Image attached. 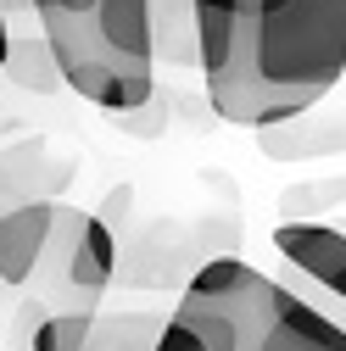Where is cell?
<instances>
[{
	"mask_svg": "<svg viewBox=\"0 0 346 351\" xmlns=\"http://www.w3.org/2000/svg\"><path fill=\"white\" fill-rule=\"evenodd\" d=\"M346 78V0H246L235 56L207 84L212 112L240 128L308 117Z\"/></svg>",
	"mask_w": 346,
	"mask_h": 351,
	"instance_id": "1",
	"label": "cell"
},
{
	"mask_svg": "<svg viewBox=\"0 0 346 351\" xmlns=\"http://www.w3.org/2000/svg\"><path fill=\"white\" fill-rule=\"evenodd\" d=\"M285 301V285L240 256H212L190 274L151 351H257Z\"/></svg>",
	"mask_w": 346,
	"mask_h": 351,
	"instance_id": "2",
	"label": "cell"
},
{
	"mask_svg": "<svg viewBox=\"0 0 346 351\" xmlns=\"http://www.w3.org/2000/svg\"><path fill=\"white\" fill-rule=\"evenodd\" d=\"M39 34L51 45V62L62 73V90L84 95L90 106L112 112V117H128L157 101V67H140V62H123L117 51H106L90 17H73V12H34Z\"/></svg>",
	"mask_w": 346,
	"mask_h": 351,
	"instance_id": "3",
	"label": "cell"
},
{
	"mask_svg": "<svg viewBox=\"0 0 346 351\" xmlns=\"http://www.w3.org/2000/svg\"><path fill=\"white\" fill-rule=\"evenodd\" d=\"M112 274H117V240H112V229H106V217L56 201L51 245H45V256H39L34 285L56 279L62 295H67L62 313H95V301L106 295Z\"/></svg>",
	"mask_w": 346,
	"mask_h": 351,
	"instance_id": "4",
	"label": "cell"
},
{
	"mask_svg": "<svg viewBox=\"0 0 346 351\" xmlns=\"http://www.w3.org/2000/svg\"><path fill=\"white\" fill-rule=\"evenodd\" d=\"M274 251L335 306L330 318L346 329V234L330 229V223H279Z\"/></svg>",
	"mask_w": 346,
	"mask_h": 351,
	"instance_id": "5",
	"label": "cell"
},
{
	"mask_svg": "<svg viewBox=\"0 0 346 351\" xmlns=\"http://www.w3.org/2000/svg\"><path fill=\"white\" fill-rule=\"evenodd\" d=\"M73 179V162L51 151V140H28L0 151V217L34 206V201H56V190Z\"/></svg>",
	"mask_w": 346,
	"mask_h": 351,
	"instance_id": "6",
	"label": "cell"
},
{
	"mask_svg": "<svg viewBox=\"0 0 346 351\" xmlns=\"http://www.w3.org/2000/svg\"><path fill=\"white\" fill-rule=\"evenodd\" d=\"M51 223H56V201H34L0 217V285L23 290L39 274V256L51 245Z\"/></svg>",
	"mask_w": 346,
	"mask_h": 351,
	"instance_id": "7",
	"label": "cell"
},
{
	"mask_svg": "<svg viewBox=\"0 0 346 351\" xmlns=\"http://www.w3.org/2000/svg\"><path fill=\"white\" fill-rule=\"evenodd\" d=\"M257 151L274 162H313V156H346V112L335 117H290L274 128H257Z\"/></svg>",
	"mask_w": 346,
	"mask_h": 351,
	"instance_id": "8",
	"label": "cell"
},
{
	"mask_svg": "<svg viewBox=\"0 0 346 351\" xmlns=\"http://www.w3.org/2000/svg\"><path fill=\"white\" fill-rule=\"evenodd\" d=\"M257 351H346V329L330 313L308 306V295L285 290V301H279V313H274Z\"/></svg>",
	"mask_w": 346,
	"mask_h": 351,
	"instance_id": "9",
	"label": "cell"
},
{
	"mask_svg": "<svg viewBox=\"0 0 346 351\" xmlns=\"http://www.w3.org/2000/svg\"><path fill=\"white\" fill-rule=\"evenodd\" d=\"M0 73L28 95H56L62 90V73H56L51 45H45V34H39L34 17H28V28H23V17L6 23V62H0Z\"/></svg>",
	"mask_w": 346,
	"mask_h": 351,
	"instance_id": "10",
	"label": "cell"
},
{
	"mask_svg": "<svg viewBox=\"0 0 346 351\" xmlns=\"http://www.w3.org/2000/svg\"><path fill=\"white\" fill-rule=\"evenodd\" d=\"M146 23H151V67H201L190 0H146Z\"/></svg>",
	"mask_w": 346,
	"mask_h": 351,
	"instance_id": "11",
	"label": "cell"
},
{
	"mask_svg": "<svg viewBox=\"0 0 346 351\" xmlns=\"http://www.w3.org/2000/svg\"><path fill=\"white\" fill-rule=\"evenodd\" d=\"M90 28L106 51H117L123 62H140L151 67V23H146V0H95L90 12Z\"/></svg>",
	"mask_w": 346,
	"mask_h": 351,
	"instance_id": "12",
	"label": "cell"
},
{
	"mask_svg": "<svg viewBox=\"0 0 346 351\" xmlns=\"http://www.w3.org/2000/svg\"><path fill=\"white\" fill-rule=\"evenodd\" d=\"M196 6V45H201V73L207 84L218 78L235 56V34H240V12L246 0H190Z\"/></svg>",
	"mask_w": 346,
	"mask_h": 351,
	"instance_id": "13",
	"label": "cell"
},
{
	"mask_svg": "<svg viewBox=\"0 0 346 351\" xmlns=\"http://www.w3.org/2000/svg\"><path fill=\"white\" fill-rule=\"evenodd\" d=\"M168 313H95L84 351H151Z\"/></svg>",
	"mask_w": 346,
	"mask_h": 351,
	"instance_id": "14",
	"label": "cell"
},
{
	"mask_svg": "<svg viewBox=\"0 0 346 351\" xmlns=\"http://www.w3.org/2000/svg\"><path fill=\"white\" fill-rule=\"evenodd\" d=\"M90 324H95V313H45V318L34 324L28 351H84Z\"/></svg>",
	"mask_w": 346,
	"mask_h": 351,
	"instance_id": "15",
	"label": "cell"
},
{
	"mask_svg": "<svg viewBox=\"0 0 346 351\" xmlns=\"http://www.w3.org/2000/svg\"><path fill=\"white\" fill-rule=\"evenodd\" d=\"M95 0H34V12H73V17H84Z\"/></svg>",
	"mask_w": 346,
	"mask_h": 351,
	"instance_id": "16",
	"label": "cell"
},
{
	"mask_svg": "<svg viewBox=\"0 0 346 351\" xmlns=\"http://www.w3.org/2000/svg\"><path fill=\"white\" fill-rule=\"evenodd\" d=\"M0 62H6V12H0Z\"/></svg>",
	"mask_w": 346,
	"mask_h": 351,
	"instance_id": "17",
	"label": "cell"
}]
</instances>
